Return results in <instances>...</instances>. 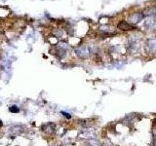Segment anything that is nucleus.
<instances>
[{"label": "nucleus", "mask_w": 156, "mask_h": 146, "mask_svg": "<svg viewBox=\"0 0 156 146\" xmlns=\"http://www.w3.org/2000/svg\"><path fill=\"white\" fill-rule=\"evenodd\" d=\"M75 54L80 58H88L90 57L91 51L87 46H80L75 49Z\"/></svg>", "instance_id": "1"}, {"label": "nucleus", "mask_w": 156, "mask_h": 146, "mask_svg": "<svg viewBox=\"0 0 156 146\" xmlns=\"http://www.w3.org/2000/svg\"><path fill=\"white\" fill-rule=\"evenodd\" d=\"M139 49V43L136 41V39L132 37L129 39L128 41V45H127V50H128L129 54H135Z\"/></svg>", "instance_id": "2"}, {"label": "nucleus", "mask_w": 156, "mask_h": 146, "mask_svg": "<svg viewBox=\"0 0 156 146\" xmlns=\"http://www.w3.org/2000/svg\"><path fill=\"white\" fill-rule=\"evenodd\" d=\"M144 18V15L143 13H134L129 16L128 21L130 22V23H139L140 21H143Z\"/></svg>", "instance_id": "3"}, {"label": "nucleus", "mask_w": 156, "mask_h": 146, "mask_svg": "<svg viewBox=\"0 0 156 146\" xmlns=\"http://www.w3.org/2000/svg\"><path fill=\"white\" fill-rule=\"evenodd\" d=\"M9 134H12V135H19L23 134L24 131V127L22 125H15L12 126L11 128H9Z\"/></svg>", "instance_id": "4"}, {"label": "nucleus", "mask_w": 156, "mask_h": 146, "mask_svg": "<svg viewBox=\"0 0 156 146\" xmlns=\"http://www.w3.org/2000/svg\"><path fill=\"white\" fill-rule=\"evenodd\" d=\"M117 27H118V29H120V30H123V31H129V30L136 29L134 26H132L130 23L126 21H120L118 24H117Z\"/></svg>", "instance_id": "5"}, {"label": "nucleus", "mask_w": 156, "mask_h": 146, "mask_svg": "<svg viewBox=\"0 0 156 146\" xmlns=\"http://www.w3.org/2000/svg\"><path fill=\"white\" fill-rule=\"evenodd\" d=\"M144 27L146 29H155L156 28V16L148 17L144 22Z\"/></svg>", "instance_id": "6"}, {"label": "nucleus", "mask_w": 156, "mask_h": 146, "mask_svg": "<svg viewBox=\"0 0 156 146\" xmlns=\"http://www.w3.org/2000/svg\"><path fill=\"white\" fill-rule=\"evenodd\" d=\"M40 130L47 134H52L55 131V124L53 123H47L40 127Z\"/></svg>", "instance_id": "7"}, {"label": "nucleus", "mask_w": 156, "mask_h": 146, "mask_svg": "<svg viewBox=\"0 0 156 146\" xmlns=\"http://www.w3.org/2000/svg\"><path fill=\"white\" fill-rule=\"evenodd\" d=\"M146 47L150 52L156 53V37L155 38H149L146 40Z\"/></svg>", "instance_id": "8"}, {"label": "nucleus", "mask_w": 156, "mask_h": 146, "mask_svg": "<svg viewBox=\"0 0 156 146\" xmlns=\"http://www.w3.org/2000/svg\"><path fill=\"white\" fill-rule=\"evenodd\" d=\"M143 14L144 15V16H147V17L156 16V5H155V6H150L148 8L144 9Z\"/></svg>", "instance_id": "9"}, {"label": "nucleus", "mask_w": 156, "mask_h": 146, "mask_svg": "<svg viewBox=\"0 0 156 146\" xmlns=\"http://www.w3.org/2000/svg\"><path fill=\"white\" fill-rule=\"evenodd\" d=\"M81 135L85 138H93V136H95V130L93 129L88 128L84 130H82Z\"/></svg>", "instance_id": "10"}, {"label": "nucleus", "mask_w": 156, "mask_h": 146, "mask_svg": "<svg viewBox=\"0 0 156 146\" xmlns=\"http://www.w3.org/2000/svg\"><path fill=\"white\" fill-rule=\"evenodd\" d=\"M89 146H101V143L95 138H91L89 140Z\"/></svg>", "instance_id": "11"}, {"label": "nucleus", "mask_w": 156, "mask_h": 146, "mask_svg": "<svg viewBox=\"0 0 156 146\" xmlns=\"http://www.w3.org/2000/svg\"><path fill=\"white\" fill-rule=\"evenodd\" d=\"M9 111L12 112V113H19L20 112V108L17 105H12L9 107Z\"/></svg>", "instance_id": "12"}, {"label": "nucleus", "mask_w": 156, "mask_h": 146, "mask_svg": "<svg viewBox=\"0 0 156 146\" xmlns=\"http://www.w3.org/2000/svg\"><path fill=\"white\" fill-rule=\"evenodd\" d=\"M62 114H63V116H65V117H66V118L67 119H70L71 118V116H70V114L69 113H66V112H62Z\"/></svg>", "instance_id": "13"}, {"label": "nucleus", "mask_w": 156, "mask_h": 146, "mask_svg": "<svg viewBox=\"0 0 156 146\" xmlns=\"http://www.w3.org/2000/svg\"><path fill=\"white\" fill-rule=\"evenodd\" d=\"M2 125H3V123H2V121L0 120V127H2Z\"/></svg>", "instance_id": "14"}]
</instances>
